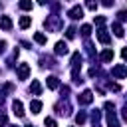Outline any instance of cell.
<instances>
[{
	"label": "cell",
	"instance_id": "d4e9b609",
	"mask_svg": "<svg viewBox=\"0 0 127 127\" xmlns=\"http://www.w3.org/2000/svg\"><path fill=\"white\" fill-rule=\"evenodd\" d=\"M8 123V117L6 115H0V125H6Z\"/></svg>",
	"mask_w": 127,
	"mask_h": 127
},
{
	"label": "cell",
	"instance_id": "484cf974",
	"mask_svg": "<svg viewBox=\"0 0 127 127\" xmlns=\"http://www.w3.org/2000/svg\"><path fill=\"white\" fill-rule=\"evenodd\" d=\"M121 117H123V121H127V107H123V111H121Z\"/></svg>",
	"mask_w": 127,
	"mask_h": 127
},
{
	"label": "cell",
	"instance_id": "cb8c5ba5",
	"mask_svg": "<svg viewBox=\"0 0 127 127\" xmlns=\"http://www.w3.org/2000/svg\"><path fill=\"white\" fill-rule=\"evenodd\" d=\"M117 16H119V20H127V12H125V10H121Z\"/></svg>",
	"mask_w": 127,
	"mask_h": 127
},
{
	"label": "cell",
	"instance_id": "f546056e",
	"mask_svg": "<svg viewBox=\"0 0 127 127\" xmlns=\"http://www.w3.org/2000/svg\"><path fill=\"white\" fill-rule=\"evenodd\" d=\"M46 2H50V0H38V4H46Z\"/></svg>",
	"mask_w": 127,
	"mask_h": 127
},
{
	"label": "cell",
	"instance_id": "30bf717a",
	"mask_svg": "<svg viewBox=\"0 0 127 127\" xmlns=\"http://www.w3.org/2000/svg\"><path fill=\"white\" fill-rule=\"evenodd\" d=\"M48 87H50V89H58V87H60V79H58L56 75H50V77H48Z\"/></svg>",
	"mask_w": 127,
	"mask_h": 127
},
{
	"label": "cell",
	"instance_id": "ba28073f",
	"mask_svg": "<svg viewBox=\"0 0 127 127\" xmlns=\"http://www.w3.org/2000/svg\"><path fill=\"white\" fill-rule=\"evenodd\" d=\"M0 28H2V30H10V28H12L10 16H2V18H0Z\"/></svg>",
	"mask_w": 127,
	"mask_h": 127
},
{
	"label": "cell",
	"instance_id": "5bb4252c",
	"mask_svg": "<svg viewBox=\"0 0 127 127\" xmlns=\"http://www.w3.org/2000/svg\"><path fill=\"white\" fill-rule=\"evenodd\" d=\"M111 28H113V34H115L117 38H123V34H125V32H123V28H121V24H117V22H115V24H113Z\"/></svg>",
	"mask_w": 127,
	"mask_h": 127
},
{
	"label": "cell",
	"instance_id": "9a60e30c",
	"mask_svg": "<svg viewBox=\"0 0 127 127\" xmlns=\"http://www.w3.org/2000/svg\"><path fill=\"white\" fill-rule=\"evenodd\" d=\"M30 24H32V18L30 16H22L20 18V28H28Z\"/></svg>",
	"mask_w": 127,
	"mask_h": 127
},
{
	"label": "cell",
	"instance_id": "4fadbf2b",
	"mask_svg": "<svg viewBox=\"0 0 127 127\" xmlns=\"http://www.w3.org/2000/svg\"><path fill=\"white\" fill-rule=\"evenodd\" d=\"M40 109H42V101H38V99L30 101V111L32 113H40Z\"/></svg>",
	"mask_w": 127,
	"mask_h": 127
},
{
	"label": "cell",
	"instance_id": "603a6c76",
	"mask_svg": "<svg viewBox=\"0 0 127 127\" xmlns=\"http://www.w3.org/2000/svg\"><path fill=\"white\" fill-rule=\"evenodd\" d=\"M95 24H97V26H103V24H105V18H103V16H97V18H95Z\"/></svg>",
	"mask_w": 127,
	"mask_h": 127
},
{
	"label": "cell",
	"instance_id": "52a82bcc",
	"mask_svg": "<svg viewBox=\"0 0 127 127\" xmlns=\"http://www.w3.org/2000/svg\"><path fill=\"white\" fill-rule=\"evenodd\" d=\"M83 16V8L81 6H73L71 10H69V18H73V20H79Z\"/></svg>",
	"mask_w": 127,
	"mask_h": 127
},
{
	"label": "cell",
	"instance_id": "d6986e66",
	"mask_svg": "<svg viewBox=\"0 0 127 127\" xmlns=\"http://www.w3.org/2000/svg\"><path fill=\"white\" fill-rule=\"evenodd\" d=\"M44 125H46V127H58V123H56L52 117H46V119H44Z\"/></svg>",
	"mask_w": 127,
	"mask_h": 127
},
{
	"label": "cell",
	"instance_id": "7a4b0ae2",
	"mask_svg": "<svg viewBox=\"0 0 127 127\" xmlns=\"http://www.w3.org/2000/svg\"><path fill=\"white\" fill-rule=\"evenodd\" d=\"M16 73H18V79H28V75H30V65H28V64H20Z\"/></svg>",
	"mask_w": 127,
	"mask_h": 127
},
{
	"label": "cell",
	"instance_id": "2e32d148",
	"mask_svg": "<svg viewBox=\"0 0 127 127\" xmlns=\"http://www.w3.org/2000/svg\"><path fill=\"white\" fill-rule=\"evenodd\" d=\"M34 40H36L38 44H42V46H44V44L48 42V40H46V36H44L42 32H36V34H34Z\"/></svg>",
	"mask_w": 127,
	"mask_h": 127
},
{
	"label": "cell",
	"instance_id": "277c9868",
	"mask_svg": "<svg viewBox=\"0 0 127 127\" xmlns=\"http://www.w3.org/2000/svg\"><path fill=\"white\" fill-rule=\"evenodd\" d=\"M97 40H99L101 44H109V42H111V38H109V34H107L105 28H99V30H97Z\"/></svg>",
	"mask_w": 127,
	"mask_h": 127
},
{
	"label": "cell",
	"instance_id": "ffe728a7",
	"mask_svg": "<svg viewBox=\"0 0 127 127\" xmlns=\"http://www.w3.org/2000/svg\"><path fill=\"white\" fill-rule=\"evenodd\" d=\"M85 6H87L89 10H95V8H97V0H85Z\"/></svg>",
	"mask_w": 127,
	"mask_h": 127
},
{
	"label": "cell",
	"instance_id": "6da1fadb",
	"mask_svg": "<svg viewBox=\"0 0 127 127\" xmlns=\"http://www.w3.org/2000/svg\"><path fill=\"white\" fill-rule=\"evenodd\" d=\"M105 109H107V125L109 127H119V121H117V117H115V105L111 103V101H105Z\"/></svg>",
	"mask_w": 127,
	"mask_h": 127
},
{
	"label": "cell",
	"instance_id": "4316f807",
	"mask_svg": "<svg viewBox=\"0 0 127 127\" xmlns=\"http://www.w3.org/2000/svg\"><path fill=\"white\" fill-rule=\"evenodd\" d=\"M121 58H123V60H127V48H123V50H121Z\"/></svg>",
	"mask_w": 127,
	"mask_h": 127
},
{
	"label": "cell",
	"instance_id": "7c38bea8",
	"mask_svg": "<svg viewBox=\"0 0 127 127\" xmlns=\"http://www.w3.org/2000/svg\"><path fill=\"white\" fill-rule=\"evenodd\" d=\"M99 58H101V62H111L113 60V50H103Z\"/></svg>",
	"mask_w": 127,
	"mask_h": 127
},
{
	"label": "cell",
	"instance_id": "1f68e13d",
	"mask_svg": "<svg viewBox=\"0 0 127 127\" xmlns=\"http://www.w3.org/2000/svg\"><path fill=\"white\" fill-rule=\"evenodd\" d=\"M30 127H32V125H30Z\"/></svg>",
	"mask_w": 127,
	"mask_h": 127
},
{
	"label": "cell",
	"instance_id": "9c48e42d",
	"mask_svg": "<svg viewBox=\"0 0 127 127\" xmlns=\"http://www.w3.org/2000/svg\"><path fill=\"white\" fill-rule=\"evenodd\" d=\"M56 54H58V56L67 54V44H65V42H58V44H56Z\"/></svg>",
	"mask_w": 127,
	"mask_h": 127
},
{
	"label": "cell",
	"instance_id": "4dcf8cb0",
	"mask_svg": "<svg viewBox=\"0 0 127 127\" xmlns=\"http://www.w3.org/2000/svg\"><path fill=\"white\" fill-rule=\"evenodd\" d=\"M10 127H18V125H10Z\"/></svg>",
	"mask_w": 127,
	"mask_h": 127
},
{
	"label": "cell",
	"instance_id": "ac0fdd59",
	"mask_svg": "<svg viewBox=\"0 0 127 127\" xmlns=\"http://www.w3.org/2000/svg\"><path fill=\"white\" fill-rule=\"evenodd\" d=\"M85 119H87V117H85V113H83V111H79V113L75 115V123H79V125H81V123H85Z\"/></svg>",
	"mask_w": 127,
	"mask_h": 127
},
{
	"label": "cell",
	"instance_id": "83f0119b",
	"mask_svg": "<svg viewBox=\"0 0 127 127\" xmlns=\"http://www.w3.org/2000/svg\"><path fill=\"white\" fill-rule=\"evenodd\" d=\"M101 4H103V6H111V4H113V0H101Z\"/></svg>",
	"mask_w": 127,
	"mask_h": 127
},
{
	"label": "cell",
	"instance_id": "8992f818",
	"mask_svg": "<svg viewBox=\"0 0 127 127\" xmlns=\"http://www.w3.org/2000/svg\"><path fill=\"white\" fill-rule=\"evenodd\" d=\"M12 109H14V113H16L18 117H24V105H22V101H20V99H14Z\"/></svg>",
	"mask_w": 127,
	"mask_h": 127
},
{
	"label": "cell",
	"instance_id": "5b68a950",
	"mask_svg": "<svg viewBox=\"0 0 127 127\" xmlns=\"http://www.w3.org/2000/svg\"><path fill=\"white\" fill-rule=\"evenodd\" d=\"M111 75H113V77H125V75H127V67H125V65H115V67L111 69Z\"/></svg>",
	"mask_w": 127,
	"mask_h": 127
},
{
	"label": "cell",
	"instance_id": "44dd1931",
	"mask_svg": "<svg viewBox=\"0 0 127 127\" xmlns=\"http://www.w3.org/2000/svg\"><path fill=\"white\" fill-rule=\"evenodd\" d=\"M81 34H83V36L87 38V36L91 34V26H87V24H85V26H81Z\"/></svg>",
	"mask_w": 127,
	"mask_h": 127
},
{
	"label": "cell",
	"instance_id": "7402d4cb",
	"mask_svg": "<svg viewBox=\"0 0 127 127\" xmlns=\"http://www.w3.org/2000/svg\"><path fill=\"white\" fill-rule=\"evenodd\" d=\"M65 36H67V40H71V38L75 36V28H73V26H69V28H67V32H65Z\"/></svg>",
	"mask_w": 127,
	"mask_h": 127
},
{
	"label": "cell",
	"instance_id": "e0dca14e",
	"mask_svg": "<svg viewBox=\"0 0 127 127\" xmlns=\"http://www.w3.org/2000/svg\"><path fill=\"white\" fill-rule=\"evenodd\" d=\"M22 10H32V0H20V4H18Z\"/></svg>",
	"mask_w": 127,
	"mask_h": 127
},
{
	"label": "cell",
	"instance_id": "f1b7e54d",
	"mask_svg": "<svg viewBox=\"0 0 127 127\" xmlns=\"http://www.w3.org/2000/svg\"><path fill=\"white\" fill-rule=\"evenodd\" d=\"M4 48H6V42H0V54L4 52Z\"/></svg>",
	"mask_w": 127,
	"mask_h": 127
},
{
	"label": "cell",
	"instance_id": "3957f363",
	"mask_svg": "<svg viewBox=\"0 0 127 127\" xmlns=\"http://www.w3.org/2000/svg\"><path fill=\"white\" fill-rule=\"evenodd\" d=\"M77 101H79V103H83V105H87V103H91V101H93V93H91L89 89H85L81 95H77Z\"/></svg>",
	"mask_w": 127,
	"mask_h": 127
},
{
	"label": "cell",
	"instance_id": "8fae6325",
	"mask_svg": "<svg viewBox=\"0 0 127 127\" xmlns=\"http://www.w3.org/2000/svg\"><path fill=\"white\" fill-rule=\"evenodd\" d=\"M30 91H32L34 95H40V93H42V85H40V81H38V79H34V81H32Z\"/></svg>",
	"mask_w": 127,
	"mask_h": 127
}]
</instances>
